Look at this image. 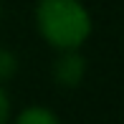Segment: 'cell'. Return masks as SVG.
I'll list each match as a JSON object with an SVG mask.
<instances>
[{
  "label": "cell",
  "instance_id": "obj_4",
  "mask_svg": "<svg viewBox=\"0 0 124 124\" xmlns=\"http://www.w3.org/2000/svg\"><path fill=\"white\" fill-rule=\"evenodd\" d=\"M18 69V61L8 48H0V81H8Z\"/></svg>",
  "mask_w": 124,
  "mask_h": 124
},
{
  "label": "cell",
  "instance_id": "obj_5",
  "mask_svg": "<svg viewBox=\"0 0 124 124\" xmlns=\"http://www.w3.org/2000/svg\"><path fill=\"white\" fill-rule=\"evenodd\" d=\"M8 114H10V101H8V94L3 91V86H0V124H8Z\"/></svg>",
  "mask_w": 124,
  "mask_h": 124
},
{
  "label": "cell",
  "instance_id": "obj_2",
  "mask_svg": "<svg viewBox=\"0 0 124 124\" xmlns=\"http://www.w3.org/2000/svg\"><path fill=\"white\" fill-rule=\"evenodd\" d=\"M84 71H86V61L76 53V48L63 51V56H61V58L56 61V66H53L56 81H58L61 86H76L84 78Z\"/></svg>",
  "mask_w": 124,
  "mask_h": 124
},
{
  "label": "cell",
  "instance_id": "obj_3",
  "mask_svg": "<svg viewBox=\"0 0 124 124\" xmlns=\"http://www.w3.org/2000/svg\"><path fill=\"white\" fill-rule=\"evenodd\" d=\"M15 124H61V122L53 111L43 109V106H31L15 119Z\"/></svg>",
  "mask_w": 124,
  "mask_h": 124
},
{
  "label": "cell",
  "instance_id": "obj_1",
  "mask_svg": "<svg viewBox=\"0 0 124 124\" xmlns=\"http://www.w3.org/2000/svg\"><path fill=\"white\" fill-rule=\"evenodd\" d=\"M36 20L43 38L61 51L78 48L91 33V18L78 0H41Z\"/></svg>",
  "mask_w": 124,
  "mask_h": 124
}]
</instances>
